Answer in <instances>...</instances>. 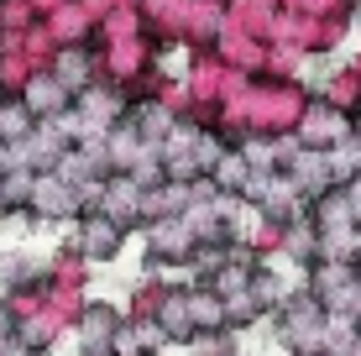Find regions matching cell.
<instances>
[{"label":"cell","instance_id":"cell-1","mask_svg":"<svg viewBox=\"0 0 361 356\" xmlns=\"http://www.w3.org/2000/svg\"><path fill=\"white\" fill-rule=\"evenodd\" d=\"M110 247H116V226H110V220H94V226H90V252L105 257Z\"/></svg>","mask_w":361,"mask_h":356},{"label":"cell","instance_id":"cell-3","mask_svg":"<svg viewBox=\"0 0 361 356\" xmlns=\"http://www.w3.org/2000/svg\"><path fill=\"white\" fill-rule=\"evenodd\" d=\"M220 183H226V189H235V183H241V189H246V157H226V163H220Z\"/></svg>","mask_w":361,"mask_h":356},{"label":"cell","instance_id":"cell-2","mask_svg":"<svg viewBox=\"0 0 361 356\" xmlns=\"http://www.w3.org/2000/svg\"><path fill=\"white\" fill-rule=\"evenodd\" d=\"M27 126H32V116H27L21 105H6V110H0V131H6V137H21Z\"/></svg>","mask_w":361,"mask_h":356}]
</instances>
